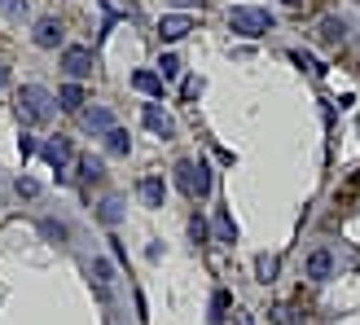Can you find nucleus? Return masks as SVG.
Wrapping results in <instances>:
<instances>
[{"mask_svg": "<svg viewBox=\"0 0 360 325\" xmlns=\"http://www.w3.org/2000/svg\"><path fill=\"white\" fill-rule=\"evenodd\" d=\"M88 128H97V132H110L115 123H110V115H105V110H88Z\"/></svg>", "mask_w": 360, "mask_h": 325, "instance_id": "nucleus-21", "label": "nucleus"}, {"mask_svg": "<svg viewBox=\"0 0 360 325\" xmlns=\"http://www.w3.org/2000/svg\"><path fill=\"white\" fill-rule=\"evenodd\" d=\"M285 5H290V9H303V5H308V0H285Z\"/></svg>", "mask_w": 360, "mask_h": 325, "instance_id": "nucleus-31", "label": "nucleus"}, {"mask_svg": "<svg viewBox=\"0 0 360 325\" xmlns=\"http://www.w3.org/2000/svg\"><path fill=\"white\" fill-rule=\"evenodd\" d=\"M193 27L198 23H193L189 13H163V18H158V35H163V40H185Z\"/></svg>", "mask_w": 360, "mask_h": 325, "instance_id": "nucleus-5", "label": "nucleus"}, {"mask_svg": "<svg viewBox=\"0 0 360 325\" xmlns=\"http://www.w3.org/2000/svg\"><path fill=\"white\" fill-rule=\"evenodd\" d=\"M35 44L40 49H58L62 44V23L58 18H40V23H35Z\"/></svg>", "mask_w": 360, "mask_h": 325, "instance_id": "nucleus-8", "label": "nucleus"}, {"mask_svg": "<svg viewBox=\"0 0 360 325\" xmlns=\"http://www.w3.org/2000/svg\"><path fill=\"white\" fill-rule=\"evenodd\" d=\"M5 84H9V66H5V62H0V88H5Z\"/></svg>", "mask_w": 360, "mask_h": 325, "instance_id": "nucleus-30", "label": "nucleus"}, {"mask_svg": "<svg viewBox=\"0 0 360 325\" xmlns=\"http://www.w3.org/2000/svg\"><path fill=\"white\" fill-rule=\"evenodd\" d=\"M176 185L189 198H207L211 193V167L207 162H193V158H180L176 162Z\"/></svg>", "mask_w": 360, "mask_h": 325, "instance_id": "nucleus-2", "label": "nucleus"}, {"mask_svg": "<svg viewBox=\"0 0 360 325\" xmlns=\"http://www.w3.org/2000/svg\"><path fill=\"white\" fill-rule=\"evenodd\" d=\"M229 31L246 35V40H259V35L273 31V13H268V9H255V5H233V9H229Z\"/></svg>", "mask_w": 360, "mask_h": 325, "instance_id": "nucleus-1", "label": "nucleus"}, {"mask_svg": "<svg viewBox=\"0 0 360 325\" xmlns=\"http://www.w3.org/2000/svg\"><path fill=\"white\" fill-rule=\"evenodd\" d=\"M136 193H141V203H146V207H163V198H167V189H163V180H158V176H146L136 185Z\"/></svg>", "mask_w": 360, "mask_h": 325, "instance_id": "nucleus-10", "label": "nucleus"}, {"mask_svg": "<svg viewBox=\"0 0 360 325\" xmlns=\"http://www.w3.org/2000/svg\"><path fill=\"white\" fill-rule=\"evenodd\" d=\"M70 158H75V150H70V141H66V136H53L49 146H44V162H49L53 172H62Z\"/></svg>", "mask_w": 360, "mask_h": 325, "instance_id": "nucleus-7", "label": "nucleus"}, {"mask_svg": "<svg viewBox=\"0 0 360 325\" xmlns=\"http://www.w3.org/2000/svg\"><path fill=\"white\" fill-rule=\"evenodd\" d=\"M0 9H5L9 18H22L27 13V0H0Z\"/></svg>", "mask_w": 360, "mask_h": 325, "instance_id": "nucleus-25", "label": "nucleus"}, {"mask_svg": "<svg viewBox=\"0 0 360 325\" xmlns=\"http://www.w3.org/2000/svg\"><path fill=\"white\" fill-rule=\"evenodd\" d=\"M330 273H334V255H330L326 246L312 250V255H308V277H312V281H326Z\"/></svg>", "mask_w": 360, "mask_h": 325, "instance_id": "nucleus-9", "label": "nucleus"}, {"mask_svg": "<svg viewBox=\"0 0 360 325\" xmlns=\"http://www.w3.org/2000/svg\"><path fill=\"white\" fill-rule=\"evenodd\" d=\"M189 233H193V242H207L211 238V229H207L202 215H193V220H189Z\"/></svg>", "mask_w": 360, "mask_h": 325, "instance_id": "nucleus-23", "label": "nucleus"}, {"mask_svg": "<svg viewBox=\"0 0 360 325\" xmlns=\"http://www.w3.org/2000/svg\"><path fill=\"white\" fill-rule=\"evenodd\" d=\"M141 119H146V128H150L154 136H172V115L163 110V106L146 101V106H141Z\"/></svg>", "mask_w": 360, "mask_h": 325, "instance_id": "nucleus-6", "label": "nucleus"}, {"mask_svg": "<svg viewBox=\"0 0 360 325\" xmlns=\"http://www.w3.org/2000/svg\"><path fill=\"white\" fill-rule=\"evenodd\" d=\"M84 101H88V93H84L79 84H62V93H58V106H62V110L79 115V110H84Z\"/></svg>", "mask_w": 360, "mask_h": 325, "instance_id": "nucleus-11", "label": "nucleus"}, {"mask_svg": "<svg viewBox=\"0 0 360 325\" xmlns=\"http://www.w3.org/2000/svg\"><path fill=\"white\" fill-rule=\"evenodd\" d=\"M79 172L97 180V176H101V158H79Z\"/></svg>", "mask_w": 360, "mask_h": 325, "instance_id": "nucleus-26", "label": "nucleus"}, {"mask_svg": "<svg viewBox=\"0 0 360 325\" xmlns=\"http://www.w3.org/2000/svg\"><path fill=\"white\" fill-rule=\"evenodd\" d=\"M290 62H295V66H308V70H321V66H316V62H312V58H308V53H299V49H295V53H290Z\"/></svg>", "mask_w": 360, "mask_h": 325, "instance_id": "nucleus-28", "label": "nucleus"}, {"mask_svg": "<svg viewBox=\"0 0 360 325\" xmlns=\"http://www.w3.org/2000/svg\"><path fill=\"white\" fill-rule=\"evenodd\" d=\"M180 93H185V97H198V93H202V79H185V88H180Z\"/></svg>", "mask_w": 360, "mask_h": 325, "instance_id": "nucleus-29", "label": "nucleus"}, {"mask_svg": "<svg viewBox=\"0 0 360 325\" xmlns=\"http://www.w3.org/2000/svg\"><path fill=\"white\" fill-rule=\"evenodd\" d=\"M18 101H22V115H27L31 123H49V119H53V97H49V88L27 84L22 93H18Z\"/></svg>", "mask_w": 360, "mask_h": 325, "instance_id": "nucleus-3", "label": "nucleus"}, {"mask_svg": "<svg viewBox=\"0 0 360 325\" xmlns=\"http://www.w3.org/2000/svg\"><path fill=\"white\" fill-rule=\"evenodd\" d=\"M255 273H259V281H273L277 277V255H259L255 260Z\"/></svg>", "mask_w": 360, "mask_h": 325, "instance_id": "nucleus-19", "label": "nucleus"}, {"mask_svg": "<svg viewBox=\"0 0 360 325\" xmlns=\"http://www.w3.org/2000/svg\"><path fill=\"white\" fill-rule=\"evenodd\" d=\"M128 150H132V136L123 132V128H110V132H105V154H115V158H123V154H128Z\"/></svg>", "mask_w": 360, "mask_h": 325, "instance_id": "nucleus-13", "label": "nucleus"}, {"mask_svg": "<svg viewBox=\"0 0 360 325\" xmlns=\"http://www.w3.org/2000/svg\"><path fill=\"white\" fill-rule=\"evenodd\" d=\"M229 308H233V295H229V291H215V295H211V312H207V317H211V325L229 321Z\"/></svg>", "mask_w": 360, "mask_h": 325, "instance_id": "nucleus-14", "label": "nucleus"}, {"mask_svg": "<svg viewBox=\"0 0 360 325\" xmlns=\"http://www.w3.org/2000/svg\"><path fill=\"white\" fill-rule=\"evenodd\" d=\"M321 40H326V44H343V23H338V18H321Z\"/></svg>", "mask_w": 360, "mask_h": 325, "instance_id": "nucleus-16", "label": "nucleus"}, {"mask_svg": "<svg viewBox=\"0 0 360 325\" xmlns=\"http://www.w3.org/2000/svg\"><path fill=\"white\" fill-rule=\"evenodd\" d=\"M40 233H44L49 242H66V229H62V224H53V220H44V224H40Z\"/></svg>", "mask_w": 360, "mask_h": 325, "instance_id": "nucleus-24", "label": "nucleus"}, {"mask_svg": "<svg viewBox=\"0 0 360 325\" xmlns=\"http://www.w3.org/2000/svg\"><path fill=\"white\" fill-rule=\"evenodd\" d=\"M176 5H193V0H176Z\"/></svg>", "mask_w": 360, "mask_h": 325, "instance_id": "nucleus-32", "label": "nucleus"}, {"mask_svg": "<svg viewBox=\"0 0 360 325\" xmlns=\"http://www.w3.org/2000/svg\"><path fill=\"white\" fill-rule=\"evenodd\" d=\"M360 198V167H356V176H347V185L338 189V207H347V203H356Z\"/></svg>", "mask_w": 360, "mask_h": 325, "instance_id": "nucleus-18", "label": "nucleus"}, {"mask_svg": "<svg viewBox=\"0 0 360 325\" xmlns=\"http://www.w3.org/2000/svg\"><path fill=\"white\" fill-rule=\"evenodd\" d=\"M93 277H97L101 291H105V286H115V264L110 260H93Z\"/></svg>", "mask_w": 360, "mask_h": 325, "instance_id": "nucleus-17", "label": "nucleus"}, {"mask_svg": "<svg viewBox=\"0 0 360 325\" xmlns=\"http://www.w3.org/2000/svg\"><path fill=\"white\" fill-rule=\"evenodd\" d=\"M18 193H22V198H35V193H40V180H31V176H18V185H13Z\"/></svg>", "mask_w": 360, "mask_h": 325, "instance_id": "nucleus-22", "label": "nucleus"}, {"mask_svg": "<svg viewBox=\"0 0 360 325\" xmlns=\"http://www.w3.org/2000/svg\"><path fill=\"white\" fill-rule=\"evenodd\" d=\"M101 220H105V224L119 220V203H115V198H110V203H101Z\"/></svg>", "mask_w": 360, "mask_h": 325, "instance_id": "nucleus-27", "label": "nucleus"}, {"mask_svg": "<svg viewBox=\"0 0 360 325\" xmlns=\"http://www.w3.org/2000/svg\"><path fill=\"white\" fill-rule=\"evenodd\" d=\"M62 66H66V75H70V79H84L88 70H93V49L70 44V49L62 53Z\"/></svg>", "mask_w": 360, "mask_h": 325, "instance_id": "nucleus-4", "label": "nucleus"}, {"mask_svg": "<svg viewBox=\"0 0 360 325\" xmlns=\"http://www.w3.org/2000/svg\"><path fill=\"white\" fill-rule=\"evenodd\" d=\"M215 233H220V242H233V238H238V224L220 211V215H215Z\"/></svg>", "mask_w": 360, "mask_h": 325, "instance_id": "nucleus-20", "label": "nucleus"}, {"mask_svg": "<svg viewBox=\"0 0 360 325\" xmlns=\"http://www.w3.org/2000/svg\"><path fill=\"white\" fill-rule=\"evenodd\" d=\"M180 66H185V62H180L176 53H163V58H158V79H163V84L176 79V75H180Z\"/></svg>", "mask_w": 360, "mask_h": 325, "instance_id": "nucleus-15", "label": "nucleus"}, {"mask_svg": "<svg viewBox=\"0 0 360 325\" xmlns=\"http://www.w3.org/2000/svg\"><path fill=\"white\" fill-rule=\"evenodd\" d=\"M132 88H136V93H146V97H163V79H158V70H136Z\"/></svg>", "mask_w": 360, "mask_h": 325, "instance_id": "nucleus-12", "label": "nucleus"}]
</instances>
